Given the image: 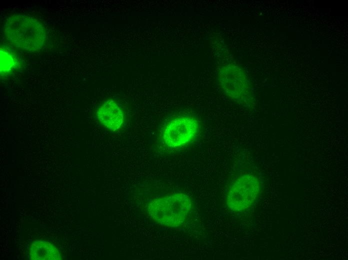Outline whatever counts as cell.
Masks as SVG:
<instances>
[{
    "label": "cell",
    "mask_w": 348,
    "mask_h": 260,
    "mask_svg": "<svg viewBox=\"0 0 348 260\" xmlns=\"http://www.w3.org/2000/svg\"><path fill=\"white\" fill-rule=\"evenodd\" d=\"M224 92L238 100H244L249 93L248 82L242 70L236 66H226L218 76Z\"/></svg>",
    "instance_id": "obj_5"
},
{
    "label": "cell",
    "mask_w": 348,
    "mask_h": 260,
    "mask_svg": "<svg viewBox=\"0 0 348 260\" xmlns=\"http://www.w3.org/2000/svg\"><path fill=\"white\" fill-rule=\"evenodd\" d=\"M197 120L190 116H178L172 120L163 130L162 138L169 147L176 148L192 142L200 132Z\"/></svg>",
    "instance_id": "obj_4"
},
{
    "label": "cell",
    "mask_w": 348,
    "mask_h": 260,
    "mask_svg": "<svg viewBox=\"0 0 348 260\" xmlns=\"http://www.w3.org/2000/svg\"><path fill=\"white\" fill-rule=\"evenodd\" d=\"M96 114L98 121L104 128L112 132L120 129L124 120L122 106L112 99L108 100L100 104Z\"/></svg>",
    "instance_id": "obj_6"
},
{
    "label": "cell",
    "mask_w": 348,
    "mask_h": 260,
    "mask_svg": "<svg viewBox=\"0 0 348 260\" xmlns=\"http://www.w3.org/2000/svg\"><path fill=\"white\" fill-rule=\"evenodd\" d=\"M0 78H4L10 76L19 70L20 60L18 55L6 46H2L0 50Z\"/></svg>",
    "instance_id": "obj_8"
},
{
    "label": "cell",
    "mask_w": 348,
    "mask_h": 260,
    "mask_svg": "<svg viewBox=\"0 0 348 260\" xmlns=\"http://www.w3.org/2000/svg\"><path fill=\"white\" fill-rule=\"evenodd\" d=\"M29 257L33 260H60L62 259L58 248L52 244L44 241L32 242L29 249Z\"/></svg>",
    "instance_id": "obj_7"
},
{
    "label": "cell",
    "mask_w": 348,
    "mask_h": 260,
    "mask_svg": "<svg viewBox=\"0 0 348 260\" xmlns=\"http://www.w3.org/2000/svg\"><path fill=\"white\" fill-rule=\"evenodd\" d=\"M189 196L176 194L152 200L148 206L150 217L159 224L174 227L182 224L190 210Z\"/></svg>",
    "instance_id": "obj_2"
},
{
    "label": "cell",
    "mask_w": 348,
    "mask_h": 260,
    "mask_svg": "<svg viewBox=\"0 0 348 260\" xmlns=\"http://www.w3.org/2000/svg\"><path fill=\"white\" fill-rule=\"evenodd\" d=\"M4 36L14 48L34 52L44 46L46 40L42 24L34 17L16 14L8 17L3 26Z\"/></svg>",
    "instance_id": "obj_1"
},
{
    "label": "cell",
    "mask_w": 348,
    "mask_h": 260,
    "mask_svg": "<svg viewBox=\"0 0 348 260\" xmlns=\"http://www.w3.org/2000/svg\"><path fill=\"white\" fill-rule=\"evenodd\" d=\"M258 178L252 174L239 177L230 186L226 199L228 207L234 211H242L250 206L260 192Z\"/></svg>",
    "instance_id": "obj_3"
}]
</instances>
